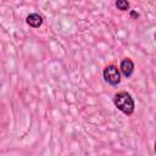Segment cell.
Masks as SVG:
<instances>
[{"label": "cell", "instance_id": "6", "mask_svg": "<svg viewBox=\"0 0 156 156\" xmlns=\"http://www.w3.org/2000/svg\"><path fill=\"white\" fill-rule=\"evenodd\" d=\"M130 16H132V17H135V18H138V17H139V15H138L136 12H134V11H132V12H130Z\"/></svg>", "mask_w": 156, "mask_h": 156}, {"label": "cell", "instance_id": "4", "mask_svg": "<svg viewBox=\"0 0 156 156\" xmlns=\"http://www.w3.org/2000/svg\"><path fill=\"white\" fill-rule=\"evenodd\" d=\"M43 16L41 15H39V13H30V15H28L27 16V18H26V22L30 26V27H33V28H39L41 24H43Z\"/></svg>", "mask_w": 156, "mask_h": 156}, {"label": "cell", "instance_id": "1", "mask_svg": "<svg viewBox=\"0 0 156 156\" xmlns=\"http://www.w3.org/2000/svg\"><path fill=\"white\" fill-rule=\"evenodd\" d=\"M113 104L122 113H124L127 116H130L134 112V108H135V104H134V100H133L132 95L128 91H124V90L118 91V93L115 94Z\"/></svg>", "mask_w": 156, "mask_h": 156}, {"label": "cell", "instance_id": "2", "mask_svg": "<svg viewBox=\"0 0 156 156\" xmlns=\"http://www.w3.org/2000/svg\"><path fill=\"white\" fill-rule=\"evenodd\" d=\"M102 77L105 82H107L110 85H117L121 83V71L117 68L116 65H108L102 71Z\"/></svg>", "mask_w": 156, "mask_h": 156}, {"label": "cell", "instance_id": "7", "mask_svg": "<svg viewBox=\"0 0 156 156\" xmlns=\"http://www.w3.org/2000/svg\"><path fill=\"white\" fill-rule=\"evenodd\" d=\"M154 150H155V154H156V141H155V146H154Z\"/></svg>", "mask_w": 156, "mask_h": 156}, {"label": "cell", "instance_id": "5", "mask_svg": "<svg viewBox=\"0 0 156 156\" xmlns=\"http://www.w3.org/2000/svg\"><path fill=\"white\" fill-rule=\"evenodd\" d=\"M115 6H116L118 10H121V11H127V10L129 9L130 4H129L128 1H126V0H117V1L115 2Z\"/></svg>", "mask_w": 156, "mask_h": 156}, {"label": "cell", "instance_id": "8", "mask_svg": "<svg viewBox=\"0 0 156 156\" xmlns=\"http://www.w3.org/2000/svg\"><path fill=\"white\" fill-rule=\"evenodd\" d=\"M154 38H155V40H156V32H155V34H154Z\"/></svg>", "mask_w": 156, "mask_h": 156}, {"label": "cell", "instance_id": "3", "mask_svg": "<svg viewBox=\"0 0 156 156\" xmlns=\"http://www.w3.org/2000/svg\"><path fill=\"white\" fill-rule=\"evenodd\" d=\"M119 71H121V74H123L126 78H129L133 72H134V63L130 58L126 57L121 61L119 63Z\"/></svg>", "mask_w": 156, "mask_h": 156}]
</instances>
